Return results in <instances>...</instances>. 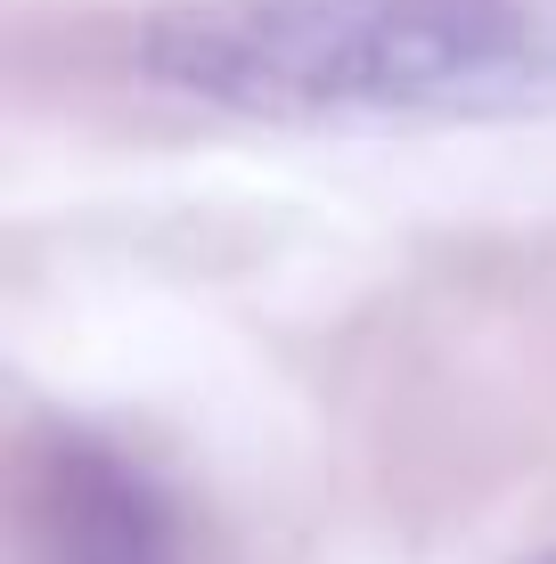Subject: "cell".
<instances>
[{"instance_id":"obj_1","label":"cell","mask_w":556,"mask_h":564,"mask_svg":"<svg viewBox=\"0 0 556 564\" xmlns=\"http://www.w3.org/2000/svg\"><path fill=\"white\" fill-rule=\"evenodd\" d=\"M131 66L254 123H541L556 0H172Z\"/></svg>"},{"instance_id":"obj_2","label":"cell","mask_w":556,"mask_h":564,"mask_svg":"<svg viewBox=\"0 0 556 564\" xmlns=\"http://www.w3.org/2000/svg\"><path fill=\"white\" fill-rule=\"evenodd\" d=\"M25 556L33 564H188L181 499L107 434L57 425L25 458Z\"/></svg>"},{"instance_id":"obj_3","label":"cell","mask_w":556,"mask_h":564,"mask_svg":"<svg viewBox=\"0 0 556 564\" xmlns=\"http://www.w3.org/2000/svg\"><path fill=\"white\" fill-rule=\"evenodd\" d=\"M524 564H556V549H541V556H524Z\"/></svg>"}]
</instances>
